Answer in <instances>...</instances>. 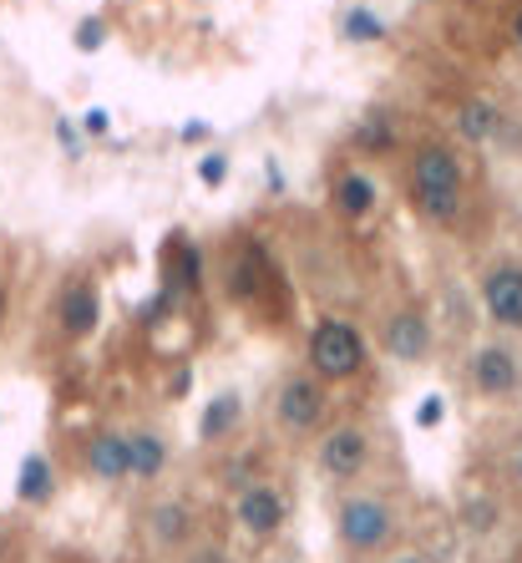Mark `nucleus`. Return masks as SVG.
I'll return each instance as SVG.
<instances>
[{
    "instance_id": "obj_1",
    "label": "nucleus",
    "mask_w": 522,
    "mask_h": 563,
    "mask_svg": "<svg viewBox=\"0 0 522 563\" xmlns=\"http://www.w3.org/2000/svg\"><path fill=\"white\" fill-rule=\"evenodd\" d=\"M462 163L451 148H421L416 163H411V204H416L421 219H432L447 229L457 213H462Z\"/></svg>"
},
{
    "instance_id": "obj_2",
    "label": "nucleus",
    "mask_w": 522,
    "mask_h": 563,
    "mask_svg": "<svg viewBox=\"0 0 522 563\" xmlns=\"http://www.w3.org/2000/svg\"><path fill=\"white\" fill-rule=\"evenodd\" d=\"M309 366L319 381H350L365 366V335L350 320H319L309 335Z\"/></svg>"
},
{
    "instance_id": "obj_3",
    "label": "nucleus",
    "mask_w": 522,
    "mask_h": 563,
    "mask_svg": "<svg viewBox=\"0 0 522 563\" xmlns=\"http://www.w3.org/2000/svg\"><path fill=\"white\" fill-rule=\"evenodd\" d=\"M340 538L350 553H376L396 538V518L386 498H350L340 503Z\"/></svg>"
},
{
    "instance_id": "obj_4",
    "label": "nucleus",
    "mask_w": 522,
    "mask_h": 563,
    "mask_svg": "<svg viewBox=\"0 0 522 563\" xmlns=\"http://www.w3.org/2000/svg\"><path fill=\"white\" fill-rule=\"evenodd\" d=\"M275 412H279V427L309 431V427H319V416H325V391H319L315 376H290V381L279 385Z\"/></svg>"
},
{
    "instance_id": "obj_5",
    "label": "nucleus",
    "mask_w": 522,
    "mask_h": 563,
    "mask_svg": "<svg viewBox=\"0 0 522 563\" xmlns=\"http://www.w3.org/2000/svg\"><path fill=\"white\" fill-rule=\"evenodd\" d=\"M482 305H487V315H493L497 326L522 330V269L518 265L487 269V280H482Z\"/></svg>"
},
{
    "instance_id": "obj_6",
    "label": "nucleus",
    "mask_w": 522,
    "mask_h": 563,
    "mask_svg": "<svg viewBox=\"0 0 522 563\" xmlns=\"http://www.w3.org/2000/svg\"><path fill=\"white\" fill-rule=\"evenodd\" d=\"M472 381H477V391H487V396H508L522 381L518 356H512L508 345H482L477 356H472Z\"/></svg>"
},
{
    "instance_id": "obj_7",
    "label": "nucleus",
    "mask_w": 522,
    "mask_h": 563,
    "mask_svg": "<svg viewBox=\"0 0 522 563\" xmlns=\"http://www.w3.org/2000/svg\"><path fill=\"white\" fill-rule=\"evenodd\" d=\"M239 523H244V534H254V538H275L279 523H284V498H279L275 488L254 482V488L239 492Z\"/></svg>"
},
{
    "instance_id": "obj_8",
    "label": "nucleus",
    "mask_w": 522,
    "mask_h": 563,
    "mask_svg": "<svg viewBox=\"0 0 522 563\" xmlns=\"http://www.w3.org/2000/svg\"><path fill=\"white\" fill-rule=\"evenodd\" d=\"M365 457H371V446H365V437L355 427H335L319 442V467L330 477H355L365 467Z\"/></svg>"
},
{
    "instance_id": "obj_9",
    "label": "nucleus",
    "mask_w": 522,
    "mask_h": 563,
    "mask_svg": "<svg viewBox=\"0 0 522 563\" xmlns=\"http://www.w3.org/2000/svg\"><path fill=\"white\" fill-rule=\"evenodd\" d=\"M386 351L396 360H421L432 351V326H426V315L416 310H401L391 315V326H386Z\"/></svg>"
},
{
    "instance_id": "obj_10",
    "label": "nucleus",
    "mask_w": 522,
    "mask_h": 563,
    "mask_svg": "<svg viewBox=\"0 0 522 563\" xmlns=\"http://www.w3.org/2000/svg\"><path fill=\"white\" fill-rule=\"evenodd\" d=\"M457 133H462L466 143H502V137H508V118H502L497 102L472 97V102H462V112H457Z\"/></svg>"
},
{
    "instance_id": "obj_11",
    "label": "nucleus",
    "mask_w": 522,
    "mask_h": 563,
    "mask_svg": "<svg viewBox=\"0 0 522 563\" xmlns=\"http://www.w3.org/2000/svg\"><path fill=\"white\" fill-rule=\"evenodd\" d=\"M87 467H92V477H102V482L132 477V446H128V437H117V431H102V437H92V446H87Z\"/></svg>"
},
{
    "instance_id": "obj_12",
    "label": "nucleus",
    "mask_w": 522,
    "mask_h": 563,
    "mask_svg": "<svg viewBox=\"0 0 522 563\" xmlns=\"http://www.w3.org/2000/svg\"><path fill=\"white\" fill-rule=\"evenodd\" d=\"M57 315H61V330L66 335H92L97 330V315H102V305H97V290L92 284H72L66 295H61V305H57Z\"/></svg>"
},
{
    "instance_id": "obj_13",
    "label": "nucleus",
    "mask_w": 522,
    "mask_h": 563,
    "mask_svg": "<svg viewBox=\"0 0 522 563\" xmlns=\"http://www.w3.org/2000/svg\"><path fill=\"white\" fill-rule=\"evenodd\" d=\"M128 446H132V477L153 482V477H158L162 467H168V446H162L158 431H132Z\"/></svg>"
},
{
    "instance_id": "obj_14",
    "label": "nucleus",
    "mask_w": 522,
    "mask_h": 563,
    "mask_svg": "<svg viewBox=\"0 0 522 563\" xmlns=\"http://www.w3.org/2000/svg\"><path fill=\"white\" fill-rule=\"evenodd\" d=\"M335 204H340L345 219H365L376 208V183L365 179V173H345V179L335 183Z\"/></svg>"
},
{
    "instance_id": "obj_15",
    "label": "nucleus",
    "mask_w": 522,
    "mask_h": 563,
    "mask_svg": "<svg viewBox=\"0 0 522 563\" xmlns=\"http://www.w3.org/2000/svg\"><path fill=\"white\" fill-rule=\"evenodd\" d=\"M183 538H189V507L158 503V513H153V543H158V549H173Z\"/></svg>"
},
{
    "instance_id": "obj_16",
    "label": "nucleus",
    "mask_w": 522,
    "mask_h": 563,
    "mask_svg": "<svg viewBox=\"0 0 522 563\" xmlns=\"http://www.w3.org/2000/svg\"><path fill=\"white\" fill-rule=\"evenodd\" d=\"M46 498H51V462L26 457V467H21V503H46Z\"/></svg>"
},
{
    "instance_id": "obj_17",
    "label": "nucleus",
    "mask_w": 522,
    "mask_h": 563,
    "mask_svg": "<svg viewBox=\"0 0 522 563\" xmlns=\"http://www.w3.org/2000/svg\"><path fill=\"white\" fill-rule=\"evenodd\" d=\"M233 421H239V396H233V391H223L218 401H208V412H204V431H208V437L233 431Z\"/></svg>"
},
{
    "instance_id": "obj_18",
    "label": "nucleus",
    "mask_w": 522,
    "mask_h": 563,
    "mask_svg": "<svg viewBox=\"0 0 522 563\" xmlns=\"http://www.w3.org/2000/svg\"><path fill=\"white\" fill-rule=\"evenodd\" d=\"M345 36H350V41H380V36H386V21H380L376 11L355 5V11L345 15Z\"/></svg>"
},
{
    "instance_id": "obj_19",
    "label": "nucleus",
    "mask_w": 522,
    "mask_h": 563,
    "mask_svg": "<svg viewBox=\"0 0 522 563\" xmlns=\"http://www.w3.org/2000/svg\"><path fill=\"white\" fill-rule=\"evenodd\" d=\"M102 36H107L102 21H82V26H76V46H82V51H92V46H102Z\"/></svg>"
},
{
    "instance_id": "obj_20",
    "label": "nucleus",
    "mask_w": 522,
    "mask_h": 563,
    "mask_svg": "<svg viewBox=\"0 0 522 563\" xmlns=\"http://www.w3.org/2000/svg\"><path fill=\"white\" fill-rule=\"evenodd\" d=\"M198 179H204L208 188H214V183H223V179H229V163H223V158H218V152H214V158H204V163H198Z\"/></svg>"
},
{
    "instance_id": "obj_21",
    "label": "nucleus",
    "mask_w": 522,
    "mask_h": 563,
    "mask_svg": "<svg viewBox=\"0 0 522 563\" xmlns=\"http://www.w3.org/2000/svg\"><path fill=\"white\" fill-rule=\"evenodd\" d=\"M416 421H421V427H436V421H441V396H426V401H421Z\"/></svg>"
},
{
    "instance_id": "obj_22",
    "label": "nucleus",
    "mask_w": 522,
    "mask_h": 563,
    "mask_svg": "<svg viewBox=\"0 0 522 563\" xmlns=\"http://www.w3.org/2000/svg\"><path fill=\"white\" fill-rule=\"evenodd\" d=\"M193 563H229V559H223L218 549H198V553H193Z\"/></svg>"
},
{
    "instance_id": "obj_23",
    "label": "nucleus",
    "mask_w": 522,
    "mask_h": 563,
    "mask_svg": "<svg viewBox=\"0 0 522 563\" xmlns=\"http://www.w3.org/2000/svg\"><path fill=\"white\" fill-rule=\"evenodd\" d=\"M87 133H107V112H87Z\"/></svg>"
},
{
    "instance_id": "obj_24",
    "label": "nucleus",
    "mask_w": 522,
    "mask_h": 563,
    "mask_svg": "<svg viewBox=\"0 0 522 563\" xmlns=\"http://www.w3.org/2000/svg\"><path fill=\"white\" fill-rule=\"evenodd\" d=\"M391 563H426V559H416V553H401V559H391Z\"/></svg>"
},
{
    "instance_id": "obj_25",
    "label": "nucleus",
    "mask_w": 522,
    "mask_h": 563,
    "mask_svg": "<svg viewBox=\"0 0 522 563\" xmlns=\"http://www.w3.org/2000/svg\"><path fill=\"white\" fill-rule=\"evenodd\" d=\"M512 36H518V46H522V11H518V21H512Z\"/></svg>"
},
{
    "instance_id": "obj_26",
    "label": "nucleus",
    "mask_w": 522,
    "mask_h": 563,
    "mask_svg": "<svg viewBox=\"0 0 522 563\" xmlns=\"http://www.w3.org/2000/svg\"><path fill=\"white\" fill-rule=\"evenodd\" d=\"M0 315H5V290H0Z\"/></svg>"
},
{
    "instance_id": "obj_27",
    "label": "nucleus",
    "mask_w": 522,
    "mask_h": 563,
    "mask_svg": "<svg viewBox=\"0 0 522 563\" xmlns=\"http://www.w3.org/2000/svg\"><path fill=\"white\" fill-rule=\"evenodd\" d=\"M518 477H522V452H518Z\"/></svg>"
}]
</instances>
